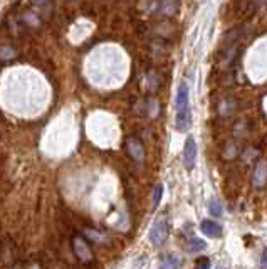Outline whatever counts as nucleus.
Returning a JSON list of instances; mask_svg holds the SVG:
<instances>
[{"label":"nucleus","instance_id":"f8f14e48","mask_svg":"<svg viewBox=\"0 0 267 269\" xmlns=\"http://www.w3.org/2000/svg\"><path fill=\"white\" fill-rule=\"evenodd\" d=\"M210 266H212V263L208 257H199L195 263V269H210Z\"/></svg>","mask_w":267,"mask_h":269},{"label":"nucleus","instance_id":"dca6fc26","mask_svg":"<svg viewBox=\"0 0 267 269\" xmlns=\"http://www.w3.org/2000/svg\"><path fill=\"white\" fill-rule=\"evenodd\" d=\"M261 268L266 269V251H262V256H261Z\"/></svg>","mask_w":267,"mask_h":269},{"label":"nucleus","instance_id":"9d476101","mask_svg":"<svg viewBox=\"0 0 267 269\" xmlns=\"http://www.w3.org/2000/svg\"><path fill=\"white\" fill-rule=\"evenodd\" d=\"M205 242L202 241V239H192V241L188 242V247L186 249L190 251V252H199V251L205 249Z\"/></svg>","mask_w":267,"mask_h":269},{"label":"nucleus","instance_id":"ddd939ff","mask_svg":"<svg viewBox=\"0 0 267 269\" xmlns=\"http://www.w3.org/2000/svg\"><path fill=\"white\" fill-rule=\"evenodd\" d=\"M14 56L16 52L10 47H0V59H12Z\"/></svg>","mask_w":267,"mask_h":269},{"label":"nucleus","instance_id":"4468645a","mask_svg":"<svg viewBox=\"0 0 267 269\" xmlns=\"http://www.w3.org/2000/svg\"><path fill=\"white\" fill-rule=\"evenodd\" d=\"M210 212L212 216H222V205L217 201L210 202Z\"/></svg>","mask_w":267,"mask_h":269},{"label":"nucleus","instance_id":"9b49d317","mask_svg":"<svg viewBox=\"0 0 267 269\" xmlns=\"http://www.w3.org/2000/svg\"><path fill=\"white\" fill-rule=\"evenodd\" d=\"M162 195H163V185H156V187H155V194H153V207H158Z\"/></svg>","mask_w":267,"mask_h":269},{"label":"nucleus","instance_id":"7ed1b4c3","mask_svg":"<svg viewBox=\"0 0 267 269\" xmlns=\"http://www.w3.org/2000/svg\"><path fill=\"white\" fill-rule=\"evenodd\" d=\"M124 151L134 162H143L145 160V147L136 136H128L124 140Z\"/></svg>","mask_w":267,"mask_h":269},{"label":"nucleus","instance_id":"f03ea898","mask_svg":"<svg viewBox=\"0 0 267 269\" xmlns=\"http://www.w3.org/2000/svg\"><path fill=\"white\" fill-rule=\"evenodd\" d=\"M168 237V224L165 217H158L153 224L151 231H150V242L153 246H162Z\"/></svg>","mask_w":267,"mask_h":269},{"label":"nucleus","instance_id":"6e6552de","mask_svg":"<svg viewBox=\"0 0 267 269\" xmlns=\"http://www.w3.org/2000/svg\"><path fill=\"white\" fill-rule=\"evenodd\" d=\"M200 229L208 237H220L222 235V227L217 222H214V220H203L200 224Z\"/></svg>","mask_w":267,"mask_h":269},{"label":"nucleus","instance_id":"39448f33","mask_svg":"<svg viewBox=\"0 0 267 269\" xmlns=\"http://www.w3.org/2000/svg\"><path fill=\"white\" fill-rule=\"evenodd\" d=\"M190 104H188V88H186L185 83H182L178 86V91H177V98H175V110L177 113L180 111H185L188 110Z\"/></svg>","mask_w":267,"mask_h":269},{"label":"nucleus","instance_id":"20e7f679","mask_svg":"<svg viewBox=\"0 0 267 269\" xmlns=\"http://www.w3.org/2000/svg\"><path fill=\"white\" fill-rule=\"evenodd\" d=\"M195 162H197V143L192 136L185 141V148H184V165L185 168L188 170H193L195 167Z\"/></svg>","mask_w":267,"mask_h":269},{"label":"nucleus","instance_id":"f257e3e1","mask_svg":"<svg viewBox=\"0 0 267 269\" xmlns=\"http://www.w3.org/2000/svg\"><path fill=\"white\" fill-rule=\"evenodd\" d=\"M71 249L74 256L81 261L83 264H93L94 263V254L91 251V246L81 234H74L71 239Z\"/></svg>","mask_w":267,"mask_h":269},{"label":"nucleus","instance_id":"0eeeda50","mask_svg":"<svg viewBox=\"0 0 267 269\" xmlns=\"http://www.w3.org/2000/svg\"><path fill=\"white\" fill-rule=\"evenodd\" d=\"M266 179H267V170H266V162L257 163L254 170V175H252V184H254L255 188H264L266 187Z\"/></svg>","mask_w":267,"mask_h":269},{"label":"nucleus","instance_id":"1a4fd4ad","mask_svg":"<svg viewBox=\"0 0 267 269\" xmlns=\"http://www.w3.org/2000/svg\"><path fill=\"white\" fill-rule=\"evenodd\" d=\"M178 266H180V257L175 256V254H170V256H167L162 261L160 269H177Z\"/></svg>","mask_w":267,"mask_h":269},{"label":"nucleus","instance_id":"423d86ee","mask_svg":"<svg viewBox=\"0 0 267 269\" xmlns=\"http://www.w3.org/2000/svg\"><path fill=\"white\" fill-rule=\"evenodd\" d=\"M190 125H192V111H190V108L185 111L177 113V116H175V128H177V132L180 133L188 132Z\"/></svg>","mask_w":267,"mask_h":269},{"label":"nucleus","instance_id":"2eb2a0df","mask_svg":"<svg viewBox=\"0 0 267 269\" xmlns=\"http://www.w3.org/2000/svg\"><path fill=\"white\" fill-rule=\"evenodd\" d=\"M25 269H44V266H42L41 261L32 259V261H29V263H27V266H25Z\"/></svg>","mask_w":267,"mask_h":269},{"label":"nucleus","instance_id":"f3484780","mask_svg":"<svg viewBox=\"0 0 267 269\" xmlns=\"http://www.w3.org/2000/svg\"><path fill=\"white\" fill-rule=\"evenodd\" d=\"M34 3H44V0H32Z\"/></svg>","mask_w":267,"mask_h":269}]
</instances>
